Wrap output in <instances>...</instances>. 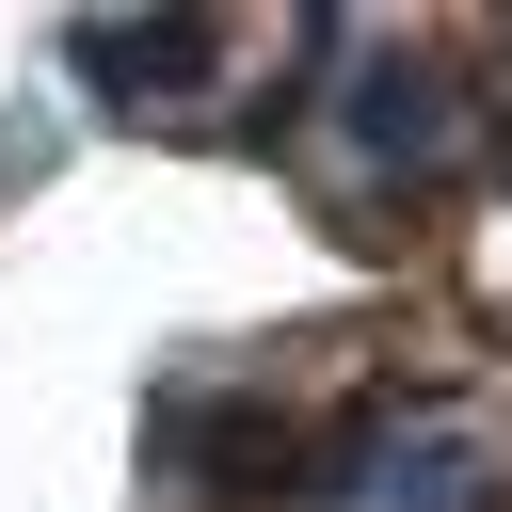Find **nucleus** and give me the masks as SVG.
Wrapping results in <instances>:
<instances>
[{
	"label": "nucleus",
	"mask_w": 512,
	"mask_h": 512,
	"mask_svg": "<svg viewBox=\"0 0 512 512\" xmlns=\"http://www.w3.org/2000/svg\"><path fill=\"white\" fill-rule=\"evenodd\" d=\"M160 448L208 496H288V416L272 400H160Z\"/></svg>",
	"instance_id": "obj_1"
},
{
	"label": "nucleus",
	"mask_w": 512,
	"mask_h": 512,
	"mask_svg": "<svg viewBox=\"0 0 512 512\" xmlns=\"http://www.w3.org/2000/svg\"><path fill=\"white\" fill-rule=\"evenodd\" d=\"M208 48H224L208 16H80V80H128V96L144 80H208Z\"/></svg>",
	"instance_id": "obj_2"
},
{
	"label": "nucleus",
	"mask_w": 512,
	"mask_h": 512,
	"mask_svg": "<svg viewBox=\"0 0 512 512\" xmlns=\"http://www.w3.org/2000/svg\"><path fill=\"white\" fill-rule=\"evenodd\" d=\"M352 144L368 160H448V64H368L352 80Z\"/></svg>",
	"instance_id": "obj_3"
},
{
	"label": "nucleus",
	"mask_w": 512,
	"mask_h": 512,
	"mask_svg": "<svg viewBox=\"0 0 512 512\" xmlns=\"http://www.w3.org/2000/svg\"><path fill=\"white\" fill-rule=\"evenodd\" d=\"M432 512H512V480H448V496H432Z\"/></svg>",
	"instance_id": "obj_4"
}]
</instances>
